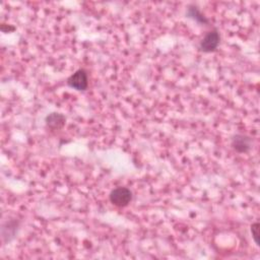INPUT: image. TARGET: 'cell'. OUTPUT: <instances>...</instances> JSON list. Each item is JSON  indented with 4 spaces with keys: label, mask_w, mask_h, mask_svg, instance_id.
<instances>
[{
    "label": "cell",
    "mask_w": 260,
    "mask_h": 260,
    "mask_svg": "<svg viewBox=\"0 0 260 260\" xmlns=\"http://www.w3.org/2000/svg\"><path fill=\"white\" fill-rule=\"evenodd\" d=\"M110 201L115 207L118 208H125L132 200V193L131 191L126 187H118L110 193Z\"/></svg>",
    "instance_id": "cell-1"
},
{
    "label": "cell",
    "mask_w": 260,
    "mask_h": 260,
    "mask_svg": "<svg viewBox=\"0 0 260 260\" xmlns=\"http://www.w3.org/2000/svg\"><path fill=\"white\" fill-rule=\"evenodd\" d=\"M67 85L76 91H86L89 85L88 73L85 70H78L67 79Z\"/></svg>",
    "instance_id": "cell-2"
},
{
    "label": "cell",
    "mask_w": 260,
    "mask_h": 260,
    "mask_svg": "<svg viewBox=\"0 0 260 260\" xmlns=\"http://www.w3.org/2000/svg\"><path fill=\"white\" fill-rule=\"evenodd\" d=\"M220 41H221V37H220V34L217 33V31L215 30L212 31L205 35V37L201 40L199 48L201 51L205 53L213 52L217 48V46L220 45Z\"/></svg>",
    "instance_id": "cell-3"
},
{
    "label": "cell",
    "mask_w": 260,
    "mask_h": 260,
    "mask_svg": "<svg viewBox=\"0 0 260 260\" xmlns=\"http://www.w3.org/2000/svg\"><path fill=\"white\" fill-rule=\"evenodd\" d=\"M251 145H252L251 139L243 134H237L232 140V146L238 153L249 152Z\"/></svg>",
    "instance_id": "cell-4"
},
{
    "label": "cell",
    "mask_w": 260,
    "mask_h": 260,
    "mask_svg": "<svg viewBox=\"0 0 260 260\" xmlns=\"http://www.w3.org/2000/svg\"><path fill=\"white\" fill-rule=\"evenodd\" d=\"M46 124L51 129H60L65 124V117L59 113H52L47 116Z\"/></svg>",
    "instance_id": "cell-5"
},
{
    "label": "cell",
    "mask_w": 260,
    "mask_h": 260,
    "mask_svg": "<svg viewBox=\"0 0 260 260\" xmlns=\"http://www.w3.org/2000/svg\"><path fill=\"white\" fill-rule=\"evenodd\" d=\"M188 16H189L190 18H192V19L196 20V21L199 22V23H203V24L208 23V20L205 19V18L201 15L200 11L198 10V8L195 7V6H193V7H189V9H188Z\"/></svg>",
    "instance_id": "cell-6"
},
{
    "label": "cell",
    "mask_w": 260,
    "mask_h": 260,
    "mask_svg": "<svg viewBox=\"0 0 260 260\" xmlns=\"http://www.w3.org/2000/svg\"><path fill=\"white\" fill-rule=\"evenodd\" d=\"M259 228H260V225L258 222L251 225L252 237H253V240L257 246H259Z\"/></svg>",
    "instance_id": "cell-7"
}]
</instances>
